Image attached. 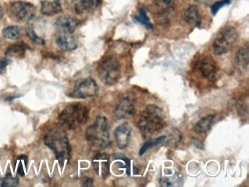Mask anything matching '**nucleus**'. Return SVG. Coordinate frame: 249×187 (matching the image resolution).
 Listing matches in <instances>:
<instances>
[{"label": "nucleus", "instance_id": "16", "mask_svg": "<svg viewBox=\"0 0 249 187\" xmlns=\"http://www.w3.org/2000/svg\"><path fill=\"white\" fill-rule=\"evenodd\" d=\"M100 4V0H80L75 5V13L78 15L90 13L95 10Z\"/></svg>", "mask_w": 249, "mask_h": 187}, {"label": "nucleus", "instance_id": "31", "mask_svg": "<svg viewBox=\"0 0 249 187\" xmlns=\"http://www.w3.org/2000/svg\"><path fill=\"white\" fill-rule=\"evenodd\" d=\"M2 16H3V12H2V8L0 7V20L2 19Z\"/></svg>", "mask_w": 249, "mask_h": 187}, {"label": "nucleus", "instance_id": "27", "mask_svg": "<svg viewBox=\"0 0 249 187\" xmlns=\"http://www.w3.org/2000/svg\"><path fill=\"white\" fill-rule=\"evenodd\" d=\"M231 3L230 0H221V1H215L211 6V12L213 15H215L218 13L220 9L222 8L224 6L228 5Z\"/></svg>", "mask_w": 249, "mask_h": 187}, {"label": "nucleus", "instance_id": "17", "mask_svg": "<svg viewBox=\"0 0 249 187\" xmlns=\"http://www.w3.org/2000/svg\"><path fill=\"white\" fill-rule=\"evenodd\" d=\"M62 8L59 0L52 1H43L41 3V12L47 16H53L62 12Z\"/></svg>", "mask_w": 249, "mask_h": 187}, {"label": "nucleus", "instance_id": "12", "mask_svg": "<svg viewBox=\"0 0 249 187\" xmlns=\"http://www.w3.org/2000/svg\"><path fill=\"white\" fill-rule=\"evenodd\" d=\"M198 70L202 77L213 80L216 76L218 68L215 61L211 58H204L198 63Z\"/></svg>", "mask_w": 249, "mask_h": 187}, {"label": "nucleus", "instance_id": "29", "mask_svg": "<svg viewBox=\"0 0 249 187\" xmlns=\"http://www.w3.org/2000/svg\"><path fill=\"white\" fill-rule=\"evenodd\" d=\"M93 181L90 178H86L82 181V184L84 186H91L92 185Z\"/></svg>", "mask_w": 249, "mask_h": 187}, {"label": "nucleus", "instance_id": "25", "mask_svg": "<svg viewBox=\"0 0 249 187\" xmlns=\"http://www.w3.org/2000/svg\"><path fill=\"white\" fill-rule=\"evenodd\" d=\"M181 133L178 130H173L168 137V144L171 147L177 146L181 140Z\"/></svg>", "mask_w": 249, "mask_h": 187}, {"label": "nucleus", "instance_id": "15", "mask_svg": "<svg viewBox=\"0 0 249 187\" xmlns=\"http://www.w3.org/2000/svg\"><path fill=\"white\" fill-rule=\"evenodd\" d=\"M183 18L189 24L199 26L201 23L200 15L196 5H190L183 12Z\"/></svg>", "mask_w": 249, "mask_h": 187}, {"label": "nucleus", "instance_id": "2", "mask_svg": "<svg viewBox=\"0 0 249 187\" xmlns=\"http://www.w3.org/2000/svg\"><path fill=\"white\" fill-rule=\"evenodd\" d=\"M44 143L60 162H65L71 158L72 149L66 132L62 129L50 130L45 136Z\"/></svg>", "mask_w": 249, "mask_h": 187}, {"label": "nucleus", "instance_id": "22", "mask_svg": "<svg viewBox=\"0 0 249 187\" xmlns=\"http://www.w3.org/2000/svg\"><path fill=\"white\" fill-rule=\"evenodd\" d=\"M166 136L163 135L161 137H157V139L154 140H148V141L145 142L142 147H141V150H140V155L144 154L147 150L151 148L155 147V146H158L160 143H162L164 140H165Z\"/></svg>", "mask_w": 249, "mask_h": 187}, {"label": "nucleus", "instance_id": "10", "mask_svg": "<svg viewBox=\"0 0 249 187\" xmlns=\"http://www.w3.org/2000/svg\"><path fill=\"white\" fill-rule=\"evenodd\" d=\"M132 130L128 123L125 122L116 127L114 131V137L119 149H124L130 143Z\"/></svg>", "mask_w": 249, "mask_h": 187}, {"label": "nucleus", "instance_id": "3", "mask_svg": "<svg viewBox=\"0 0 249 187\" xmlns=\"http://www.w3.org/2000/svg\"><path fill=\"white\" fill-rule=\"evenodd\" d=\"M89 111L84 104L75 102L68 105L59 114V121L64 128L75 130L84 125L89 118Z\"/></svg>", "mask_w": 249, "mask_h": 187}, {"label": "nucleus", "instance_id": "7", "mask_svg": "<svg viewBox=\"0 0 249 187\" xmlns=\"http://www.w3.org/2000/svg\"><path fill=\"white\" fill-rule=\"evenodd\" d=\"M11 14L19 21L27 22L34 18L36 13V7L26 1H16L11 5Z\"/></svg>", "mask_w": 249, "mask_h": 187}, {"label": "nucleus", "instance_id": "14", "mask_svg": "<svg viewBox=\"0 0 249 187\" xmlns=\"http://www.w3.org/2000/svg\"><path fill=\"white\" fill-rule=\"evenodd\" d=\"M56 45L64 51H72L78 47L76 39L72 34L60 33L56 37Z\"/></svg>", "mask_w": 249, "mask_h": 187}, {"label": "nucleus", "instance_id": "23", "mask_svg": "<svg viewBox=\"0 0 249 187\" xmlns=\"http://www.w3.org/2000/svg\"><path fill=\"white\" fill-rule=\"evenodd\" d=\"M19 183L18 177L13 176L11 174H7L5 176L0 178V187H16Z\"/></svg>", "mask_w": 249, "mask_h": 187}, {"label": "nucleus", "instance_id": "9", "mask_svg": "<svg viewBox=\"0 0 249 187\" xmlns=\"http://www.w3.org/2000/svg\"><path fill=\"white\" fill-rule=\"evenodd\" d=\"M93 168L97 175L106 178L110 173V157L106 153H99L93 158Z\"/></svg>", "mask_w": 249, "mask_h": 187}, {"label": "nucleus", "instance_id": "30", "mask_svg": "<svg viewBox=\"0 0 249 187\" xmlns=\"http://www.w3.org/2000/svg\"><path fill=\"white\" fill-rule=\"evenodd\" d=\"M196 2L199 3L201 4H205V5H208L211 3V0H195Z\"/></svg>", "mask_w": 249, "mask_h": 187}, {"label": "nucleus", "instance_id": "24", "mask_svg": "<svg viewBox=\"0 0 249 187\" xmlns=\"http://www.w3.org/2000/svg\"><path fill=\"white\" fill-rule=\"evenodd\" d=\"M135 19L137 21L145 26L147 29H152V23L150 21L149 19H148V16H147L146 12H145L144 9H141L140 10L139 14L135 16Z\"/></svg>", "mask_w": 249, "mask_h": 187}, {"label": "nucleus", "instance_id": "1", "mask_svg": "<svg viewBox=\"0 0 249 187\" xmlns=\"http://www.w3.org/2000/svg\"><path fill=\"white\" fill-rule=\"evenodd\" d=\"M162 110L157 105H148L142 112L137 122V127L143 135H152L164 127Z\"/></svg>", "mask_w": 249, "mask_h": 187}, {"label": "nucleus", "instance_id": "21", "mask_svg": "<svg viewBox=\"0 0 249 187\" xmlns=\"http://www.w3.org/2000/svg\"><path fill=\"white\" fill-rule=\"evenodd\" d=\"M21 28L17 26H10L5 28L2 31L4 37L8 39H17L21 37Z\"/></svg>", "mask_w": 249, "mask_h": 187}, {"label": "nucleus", "instance_id": "11", "mask_svg": "<svg viewBox=\"0 0 249 187\" xmlns=\"http://www.w3.org/2000/svg\"><path fill=\"white\" fill-rule=\"evenodd\" d=\"M135 111V104L132 99L124 97L116 105L114 110V115L117 119H124L133 115Z\"/></svg>", "mask_w": 249, "mask_h": 187}, {"label": "nucleus", "instance_id": "19", "mask_svg": "<svg viewBox=\"0 0 249 187\" xmlns=\"http://www.w3.org/2000/svg\"><path fill=\"white\" fill-rule=\"evenodd\" d=\"M236 58H237V62L238 65L243 70H247L248 67H249V48L248 44L243 45L237 51Z\"/></svg>", "mask_w": 249, "mask_h": 187}, {"label": "nucleus", "instance_id": "6", "mask_svg": "<svg viewBox=\"0 0 249 187\" xmlns=\"http://www.w3.org/2000/svg\"><path fill=\"white\" fill-rule=\"evenodd\" d=\"M99 78L104 84L112 86L119 81L121 77V67L116 58H106L97 68Z\"/></svg>", "mask_w": 249, "mask_h": 187}, {"label": "nucleus", "instance_id": "20", "mask_svg": "<svg viewBox=\"0 0 249 187\" xmlns=\"http://www.w3.org/2000/svg\"><path fill=\"white\" fill-rule=\"evenodd\" d=\"M28 48V46L26 45L25 44H14V45H11L6 50L5 54H6L7 56L11 57V58H23L25 55L26 51Z\"/></svg>", "mask_w": 249, "mask_h": 187}, {"label": "nucleus", "instance_id": "8", "mask_svg": "<svg viewBox=\"0 0 249 187\" xmlns=\"http://www.w3.org/2000/svg\"><path fill=\"white\" fill-rule=\"evenodd\" d=\"M98 85L95 80L91 77L82 80L74 90L73 96L75 97L85 99V98L93 97L98 93Z\"/></svg>", "mask_w": 249, "mask_h": 187}, {"label": "nucleus", "instance_id": "4", "mask_svg": "<svg viewBox=\"0 0 249 187\" xmlns=\"http://www.w3.org/2000/svg\"><path fill=\"white\" fill-rule=\"evenodd\" d=\"M86 138L93 146L98 149H105L110 144V125L107 118L97 116L94 123L87 128Z\"/></svg>", "mask_w": 249, "mask_h": 187}, {"label": "nucleus", "instance_id": "13", "mask_svg": "<svg viewBox=\"0 0 249 187\" xmlns=\"http://www.w3.org/2000/svg\"><path fill=\"white\" fill-rule=\"evenodd\" d=\"M78 25V20L69 16H61L56 21V29L60 33L72 34Z\"/></svg>", "mask_w": 249, "mask_h": 187}, {"label": "nucleus", "instance_id": "26", "mask_svg": "<svg viewBox=\"0 0 249 187\" xmlns=\"http://www.w3.org/2000/svg\"><path fill=\"white\" fill-rule=\"evenodd\" d=\"M26 34H27L29 38H30L33 42H35V43L38 44V45H44V40H43V39H42L41 37H40L37 36L33 26H28V27L26 29Z\"/></svg>", "mask_w": 249, "mask_h": 187}, {"label": "nucleus", "instance_id": "28", "mask_svg": "<svg viewBox=\"0 0 249 187\" xmlns=\"http://www.w3.org/2000/svg\"><path fill=\"white\" fill-rule=\"evenodd\" d=\"M10 62H11V61H10L9 59H0V73L3 71V70L8 67Z\"/></svg>", "mask_w": 249, "mask_h": 187}, {"label": "nucleus", "instance_id": "18", "mask_svg": "<svg viewBox=\"0 0 249 187\" xmlns=\"http://www.w3.org/2000/svg\"><path fill=\"white\" fill-rule=\"evenodd\" d=\"M214 122V115H208L197 121L194 127V131L196 134H204L211 130Z\"/></svg>", "mask_w": 249, "mask_h": 187}, {"label": "nucleus", "instance_id": "5", "mask_svg": "<svg viewBox=\"0 0 249 187\" xmlns=\"http://www.w3.org/2000/svg\"><path fill=\"white\" fill-rule=\"evenodd\" d=\"M238 38V33L234 27L229 26L222 29L213 42V52L215 55L227 54L234 46Z\"/></svg>", "mask_w": 249, "mask_h": 187}]
</instances>
